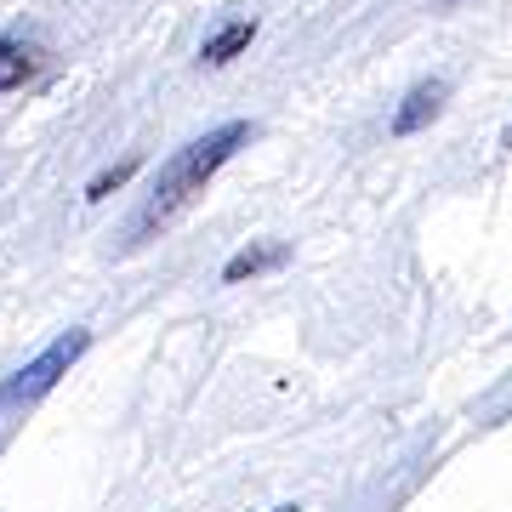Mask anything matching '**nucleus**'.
I'll list each match as a JSON object with an SVG mask.
<instances>
[{"label":"nucleus","mask_w":512,"mask_h":512,"mask_svg":"<svg viewBox=\"0 0 512 512\" xmlns=\"http://www.w3.org/2000/svg\"><path fill=\"white\" fill-rule=\"evenodd\" d=\"M501 143H507V148H512V126H507V137H501Z\"/></svg>","instance_id":"obj_8"},{"label":"nucleus","mask_w":512,"mask_h":512,"mask_svg":"<svg viewBox=\"0 0 512 512\" xmlns=\"http://www.w3.org/2000/svg\"><path fill=\"white\" fill-rule=\"evenodd\" d=\"M285 262V245H251V251H239L228 268H222V279L228 285H239V279H251V274H262V268H279Z\"/></svg>","instance_id":"obj_6"},{"label":"nucleus","mask_w":512,"mask_h":512,"mask_svg":"<svg viewBox=\"0 0 512 512\" xmlns=\"http://www.w3.org/2000/svg\"><path fill=\"white\" fill-rule=\"evenodd\" d=\"M444 97H450V86H444V80H421L416 92L404 97V109L393 114V131H399V137H410V131H421L427 120H433V114L444 109Z\"/></svg>","instance_id":"obj_4"},{"label":"nucleus","mask_w":512,"mask_h":512,"mask_svg":"<svg viewBox=\"0 0 512 512\" xmlns=\"http://www.w3.org/2000/svg\"><path fill=\"white\" fill-rule=\"evenodd\" d=\"M40 74V46L35 35H6L0 40V92H18L23 80Z\"/></svg>","instance_id":"obj_3"},{"label":"nucleus","mask_w":512,"mask_h":512,"mask_svg":"<svg viewBox=\"0 0 512 512\" xmlns=\"http://www.w3.org/2000/svg\"><path fill=\"white\" fill-rule=\"evenodd\" d=\"M251 40H256V18H234V23H222L217 35L205 40V46H200V57L211 63V69H222V63H234V57L245 52Z\"/></svg>","instance_id":"obj_5"},{"label":"nucleus","mask_w":512,"mask_h":512,"mask_svg":"<svg viewBox=\"0 0 512 512\" xmlns=\"http://www.w3.org/2000/svg\"><path fill=\"white\" fill-rule=\"evenodd\" d=\"M239 143H251V126H245V120H228V126L205 131L200 143H188L183 154H171V160L160 165V183H154V194H148L143 217H137V234H154V228L183 217L188 205L205 194V183L239 154Z\"/></svg>","instance_id":"obj_1"},{"label":"nucleus","mask_w":512,"mask_h":512,"mask_svg":"<svg viewBox=\"0 0 512 512\" xmlns=\"http://www.w3.org/2000/svg\"><path fill=\"white\" fill-rule=\"evenodd\" d=\"M86 348H92V330H63L52 348L40 353V359H29L23 370H12L6 382H0V410H12V404H35L46 399L63 376H69L80 359H86Z\"/></svg>","instance_id":"obj_2"},{"label":"nucleus","mask_w":512,"mask_h":512,"mask_svg":"<svg viewBox=\"0 0 512 512\" xmlns=\"http://www.w3.org/2000/svg\"><path fill=\"white\" fill-rule=\"evenodd\" d=\"M274 512H296V507H274Z\"/></svg>","instance_id":"obj_9"},{"label":"nucleus","mask_w":512,"mask_h":512,"mask_svg":"<svg viewBox=\"0 0 512 512\" xmlns=\"http://www.w3.org/2000/svg\"><path fill=\"white\" fill-rule=\"evenodd\" d=\"M131 177V165H114V171H103V177H92V188H86V200H103L109 188H120Z\"/></svg>","instance_id":"obj_7"}]
</instances>
